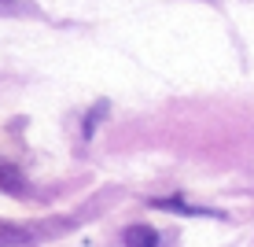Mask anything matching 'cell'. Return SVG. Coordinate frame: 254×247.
I'll use <instances>...</instances> for the list:
<instances>
[{
    "instance_id": "277c9868",
    "label": "cell",
    "mask_w": 254,
    "mask_h": 247,
    "mask_svg": "<svg viewBox=\"0 0 254 247\" xmlns=\"http://www.w3.org/2000/svg\"><path fill=\"white\" fill-rule=\"evenodd\" d=\"M151 207H159V210H177V214H210V218H221V214H214V210H206V207H191V203H185V199H155Z\"/></svg>"
},
{
    "instance_id": "3957f363",
    "label": "cell",
    "mask_w": 254,
    "mask_h": 247,
    "mask_svg": "<svg viewBox=\"0 0 254 247\" xmlns=\"http://www.w3.org/2000/svg\"><path fill=\"white\" fill-rule=\"evenodd\" d=\"M33 236L26 233L22 225H11V222H0V247H26Z\"/></svg>"
},
{
    "instance_id": "7a4b0ae2",
    "label": "cell",
    "mask_w": 254,
    "mask_h": 247,
    "mask_svg": "<svg viewBox=\"0 0 254 247\" xmlns=\"http://www.w3.org/2000/svg\"><path fill=\"white\" fill-rule=\"evenodd\" d=\"M122 244L126 247H159V233L151 225H133V229H126Z\"/></svg>"
},
{
    "instance_id": "6da1fadb",
    "label": "cell",
    "mask_w": 254,
    "mask_h": 247,
    "mask_svg": "<svg viewBox=\"0 0 254 247\" xmlns=\"http://www.w3.org/2000/svg\"><path fill=\"white\" fill-rule=\"evenodd\" d=\"M0 192H7V196H22L26 192L22 170L15 163H7V159H0Z\"/></svg>"
}]
</instances>
